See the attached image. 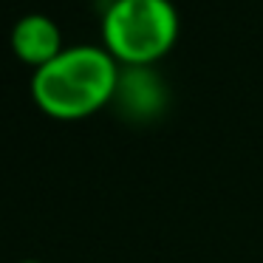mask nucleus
Masks as SVG:
<instances>
[{"instance_id":"nucleus-1","label":"nucleus","mask_w":263,"mask_h":263,"mask_svg":"<svg viewBox=\"0 0 263 263\" xmlns=\"http://www.w3.org/2000/svg\"><path fill=\"white\" fill-rule=\"evenodd\" d=\"M119 63L105 46H71L34 71L31 99L54 119H85L110 102Z\"/></svg>"},{"instance_id":"nucleus-2","label":"nucleus","mask_w":263,"mask_h":263,"mask_svg":"<svg viewBox=\"0 0 263 263\" xmlns=\"http://www.w3.org/2000/svg\"><path fill=\"white\" fill-rule=\"evenodd\" d=\"M178 14L170 0H114L102 17L108 54L125 65H150L173 48Z\"/></svg>"},{"instance_id":"nucleus-3","label":"nucleus","mask_w":263,"mask_h":263,"mask_svg":"<svg viewBox=\"0 0 263 263\" xmlns=\"http://www.w3.org/2000/svg\"><path fill=\"white\" fill-rule=\"evenodd\" d=\"M63 31L48 14H26L12 29V51L31 68H43L63 54Z\"/></svg>"},{"instance_id":"nucleus-4","label":"nucleus","mask_w":263,"mask_h":263,"mask_svg":"<svg viewBox=\"0 0 263 263\" xmlns=\"http://www.w3.org/2000/svg\"><path fill=\"white\" fill-rule=\"evenodd\" d=\"M23 263H40V260H23Z\"/></svg>"}]
</instances>
